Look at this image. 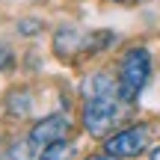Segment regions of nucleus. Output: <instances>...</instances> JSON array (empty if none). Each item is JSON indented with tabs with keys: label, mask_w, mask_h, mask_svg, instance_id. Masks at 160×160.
<instances>
[{
	"label": "nucleus",
	"mask_w": 160,
	"mask_h": 160,
	"mask_svg": "<svg viewBox=\"0 0 160 160\" xmlns=\"http://www.w3.org/2000/svg\"><path fill=\"white\" fill-rule=\"evenodd\" d=\"M119 101H122L119 92H101V95L83 98V128L92 137H110L116 122L122 119Z\"/></svg>",
	"instance_id": "obj_1"
},
{
	"label": "nucleus",
	"mask_w": 160,
	"mask_h": 160,
	"mask_svg": "<svg viewBox=\"0 0 160 160\" xmlns=\"http://www.w3.org/2000/svg\"><path fill=\"white\" fill-rule=\"evenodd\" d=\"M151 77V57L145 48H131L119 59V95L122 101H133Z\"/></svg>",
	"instance_id": "obj_2"
},
{
	"label": "nucleus",
	"mask_w": 160,
	"mask_h": 160,
	"mask_svg": "<svg viewBox=\"0 0 160 160\" xmlns=\"http://www.w3.org/2000/svg\"><path fill=\"white\" fill-rule=\"evenodd\" d=\"M151 142V128L148 125H133V128H125V131H116L104 139V151L116 157H137L148 148Z\"/></svg>",
	"instance_id": "obj_3"
},
{
	"label": "nucleus",
	"mask_w": 160,
	"mask_h": 160,
	"mask_svg": "<svg viewBox=\"0 0 160 160\" xmlns=\"http://www.w3.org/2000/svg\"><path fill=\"white\" fill-rule=\"evenodd\" d=\"M68 131H71V122L65 119L62 113H53V116H45V119L36 122L27 139L36 145V148H45V145H51V142L65 139V137H68Z\"/></svg>",
	"instance_id": "obj_4"
},
{
	"label": "nucleus",
	"mask_w": 160,
	"mask_h": 160,
	"mask_svg": "<svg viewBox=\"0 0 160 160\" xmlns=\"http://www.w3.org/2000/svg\"><path fill=\"white\" fill-rule=\"evenodd\" d=\"M71 142L68 139H59V142H51V145H45V148L39 151V157L36 160H68L71 157Z\"/></svg>",
	"instance_id": "obj_5"
},
{
	"label": "nucleus",
	"mask_w": 160,
	"mask_h": 160,
	"mask_svg": "<svg viewBox=\"0 0 160 160\" xmlns=\"http://www.w3.org/2000/svg\"><path fill=\"white\" fill-rule=\"evenodd\" d=\"M33 148H36V145L30 142V139H27V142H15L9 148V160H30V157H33Z\"/></svg>",
	"instance_id": "obj_6"
},
{
	"label": "nucleus",
	"mask_w": 160,
	"mask_h": 160,
	"mask_svg": "<svg viewBox=\"0 0 160 160\" xmlns=\"http://www.w3.org/2000/svg\"><path fill=\"white\" fill-rule=\"evenodd\" d=\"M86 160H122V157H116V154H110V151H104V154H92V157H86Z\"/></svg>",
	"instance_id": "obj_7"
},
{
	"label": "nucleus",
	"mask_w": 160,
	"mask_h": 160,
	"mask_svg": "<svg viewBox=\"0 0 160 160\" xmlns=\"http://www.w3.org/2000/svg\"><path fill=\"white\" fill-rule=\"evenodd\" d=\"M148 160H160V148H157V151H154V154H151Z\"/></svg>",
	"instance_id": "obj_8"
}]
</instances>
